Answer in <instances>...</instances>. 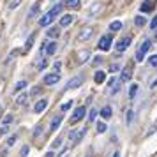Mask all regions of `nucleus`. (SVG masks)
I'll use <instances>...</instances> for the list:
<instances>
[{"instance_id": "obj_1", "label": "nucleus", "mask_w": 157, "mask_h": 157, "mask_svg": "<svg viewBox=\"0 0 157 157\" xmlns=\"http://www.w3.org/2000/svg\"><path fill=\"white\" fill-rule=\"evenodd\" d=\"M85 134H86V127L71 129V131H69V143H71V145H78V143L83 140V136Z\"/></svg>"}, {"instance_id": "obj_2", "label": "nucleus", "mask_w": 157, "mask_h": 157, "mask_svg": "<svg viewBox=\"0 0 157 157\" xmlns=\"http://www.w3.org/2000/svg\"><path fill=\"white\" fill-rule=\"evenodd\" d=\"M150 46H152V41H150V39H145V41L141 43V46H140L138 51H136V60H138V62H141L143 58H145L147 51L150 50Z\"/></svg>"}, {"instance_id": "obj_3", "label": "nucleus", "mask_w": 157, "mask_h": 157, "mask_svg": "<svg viewBox=\"0 0 157 157\" xmlns=\"http://www.w3.org/2000/svg\"><path fill=\"white\" fill-rule=\"evenodd\" d=\"M131 43H132V37L125 36V37H122V39H118V41H117L115 48H117V51H118V53H122V51H125L129 46H131Z\"/></svg>"}, {"instance_id": "obj_4", "label": "nucleus", "mask_w": 157, "mask_h": 157, "mask_svg": "<svg viewBox=\"0 0 157 157\" xmlns=\"http://www.w3.org/2000/svg\"><path fill=\"white\" fill-rule=\"evenodd\" d=\"M83 81H85V78H83L81 74H78V76H74V78H71L69 81H67L65 90H74V88H79V86L83 85Z\"/></svg>"}, {"instance_id": "obj_5", "label": "nucleus", "mask_w": 157, "mask_h": 157, "mask_svg": "<svg viewBox=\"0 0 157 157\" xmlns=\"http://www.w3.org/2000/svg\"><path fill=\"white\" fill-rule=\"evenodd\" d=\"M111 44H113V37H111V34H106V36H102L99 39V50L101 51H108L109 48H111Z\"/></svg>"}, {"instance_id": "obj_6", "label": "nucleus", "mask_w": 157, "mask_h": 157, "mask_svg": "<svg viewBox=\"0 0 157 157\" xmlns=\"http://www.w3.org/2000/svg\"><path fill=\"white\" fill-rule=\"evenodd\" d=\"M86 115V109H85V106H79V108H76L74 111H72V117H71V122L72 124H76V122H79L83 117Z\"/></svg>"}, {"instance_id": "obj_7", "label": "nucleus", "mask_w": 157, "mask_h": 157, "mask_svg": "<svg viewBox=\"0 0 157 157\" xmlns=\"http://www.w3.org/2000/svg\"><path fill=\"white\" fill-rule=\"evenodd\" d=\"M92 36H94L92 27H83V29L79 30V34H78V41H88Z\"/></svg>"}, {"instance_id": "obj_8", "label": "nucleus", "mask_w": 157, "mask_h": 157, "mask_svg": "<svg viewBox=\"0 0 157 157\" xmlns=\"http://www.w3.org/2000/svg\"><path fill=\"white\" fill-rule=\"evenodd\" d=\"M43 81H44V85H48V86L57 85L58 81H60V74H58V72H51V74H46Z\"/></svg>"}, {"instance_id": "obj_9", "label": "nucleus", "mask_w": 157, "mask_h": 157, "mask_svg": "<svg viewBox=\"0 0 157 157\" xmlns=\"http://www.w3.org/2000/svg\"><path fill=\"white\" fill-rule=\"evenodd\" d=\"M62 122H64V117H62V115H55V117L51 118V122H50V132L58 131V127L62 125Z\"/></svg>"}, {"instance_id": "obj_10", "label": "nucleus", "mask_w": 157, "mask_h": 157, "mask_svg": "<svg viewBox=\"0 0 157 157\" xmlns=\"http://www.w3.org/2000/svg\"><path fill=\"white\" fill-rule=\"evenodd\" d=\"M48 102H50V101L46 99V97H43V99H39V101L36 102V104H34V111H36V113H43L44 109L48 108Z\"/></svg>"}, {"instance_id": "obj_11", "label": "nucleus", "mask_w": 157, "mask_h": 157, "mask_svg": "<svg viewBox=\"0 0 157 157\" xmlns=\"http://www.w3.org/2000/svg\"><path fill=\"white\" fill-rule=\"evenodd\" d=\"M90 60V51L88 50H81L78 51V64H85Z\"/></svg>"}, {"instance_id": "obj_12", "label": "nucleus", "mask_w": 157, "mask_h": 157, "mask_svg": "<svg viewBox=\"0 0 157 157\" xmlns=\"http://www.w3.org/2000/svg\"><path fill=\"white\" fill-rule=\"evenodd\" d=\"M94 81H95L97 85L104 83V81H106V72L104 71H95V74H94Z\"/></svg>"}, {"instance_id": "obj_13", "label": "nucleus", "mask_w": 157, "mask_h": 157, "mask_svg": "<svg viewBox=\"0 0 157 157\" xmlns=\"http://www.w3.org/2000/svg\"><path fill=\"white\" fill-rule=\"evenodd\" d=\"M72 21H74V16L72 14H64L60 18V27H69Z\"/></svg>"}, {"instance_id": "obj_14", "label": "nucleus", "mask_w": 157, "mask_h": 157, "mask_svg": "<svg viewBox=\"0 0 157 157\" xmlns=\"http://www.w3.org/2000/svg\"><path fill=\"white\" fill-rule=\"evenodd\" d=\"M101 117L104 118V120H108V118H111V115H113V109H111V106H104L102 109H101Z\"/></svg>"}, {"instance_id": "obj_15", "label": "nucleus", "mask_w": 157, "mask_h": 157, "mask_svg": "<svg viewBox=\"0 0 157 157\" xmlns=\"http://www.w3.org/2000/svg\"><path fill=\"white\" fill-rule=\"evenodd\" d=\"M57 48H58V44H57V41H53V43H50V44H46V53L48 55H55L57 53Z\"/></svg>"}, {"instance_id": "obj_16", "label": "nucleus", "mask_w": 157, "mask_h": 157, "mask_svg": "<svg viewBox=\"0 0 157 157\" xmlns=\"http://www.w3.org/2000/svg\"><path fill=\"white\" fill-rule=\"evenodd\" d=\"M51 21H53V18H51L48 13H46L44 16H41V18H39V25H41V27H48Z\"/></svg>"}, {"instance_id": "obj_17", "label": "nucleus", "mask_w": 157, "mask_h": 157, "mask_svg": "<svg viewBox=\"0 0 157 157\" xmlns=\"http://www.w3.org/2000/svg\"><path fill=\"white\" fill-rule=\"evenodd\" d=\"M64 4L69 9H79V7H81V0H65Z\"/></svg>"}, {"instance_id": "obj_18", "label": "nucleus", "mask_w": 157, "mask_h": 157, "mask_svg": "<svg viewBox=\"0 0 157 157\" xmlns=\"http://www.w3.org/2000/svg\"><path fill=\"white\" fill-rule=\"evenodd\" d=\"M62 9H64V4H57V6H55V7L48 13V14H50L51 18H55V16H58L60 13H62Z\"/></svg>"}, {"instance_id": "obj_19", "label": "nucleus", "mask_w": 157, "mask_h": 157, "mask_svg": "<svg viewBox=\"0 0 157 157\" xmlns=\"http://www.w3.org/2000/svg\"><path fill=\"white\" fill-rule=\"evenodd\" d=\"M129 79H131V67H124L122 76H120V83H124V81H129Z\"/></svg>"}, {"instance_id": "obj_20", "label": "nucleus", "mask_w": 157, "mask_h": 157, "mask_svg": "<svg viewBox=\"0 0 157 157\" xmlns=\"http://www.w3.org/2000/svg\"><path fill=\"white\" fill-rule=\"evenodd\" d=\"M122 27H124V25H122L120 20H115V21L109 23V30H111V32H118V30H122Z\"/></svg>"}, {"instance_id": "obj_21", "label": "nucleus", "mask_w": 157, "mask_h": 157, "mask_svg": "<svg viewBox=\"0 0 157 157\" xmlns=\"http://www.w3.org/2000/svg\"><path fill=\"white\" fill-rule=\"evenodd\" d=\"M138 83H132V85L129 86V99H134L136 97V94H138Z\"/></svg>"}, {"instance_id": "obj_22", "label": "nucleus", "mask_w": 157, "mask_h": 157, "mask_svg": "<svg viewBox=\"0 0 157 157\" xmlns=\"http://www.w3.org/2000/svg\"><path fill=\"white\" fill-rule=\"evenodd\" d=\"M134 25L136 27H145V25H147V18H145V16H136L134 18Z\"/></svg>"}, {"instance_id": "obj_23", "label": "nucleus", "mask_w": 157, "mask_h": 157, "mask_svg": "<svg viewBox=\"0 0 157 157\" xmlns=\"http://www.w3.org/2000/svg\"><path fill=\"white\" fill-rule=\"evenodd\" d=\"M27 85H29V83H27L25 79H21V81H18V83L14 85V92H16V94H18V92H21L23 88H27Z\"/></svg>"}, {"instance_id": "obj_24", "label": "nucleus", "mask_w": 157, "mask_h": 157, "mask_svg": "<svg viewBox=\"0 0 157 157\" xmlns=\"http://www.w3.org/2000/svg\"><path fill=\"white\" fill-rule=\"evenodd\" d=\"M152 9H154V6H152L150 2H145V4H141V6H140V11H141V13H150Z\"/></svg>"}, {"instance_id": "obj_25", "label": "nucleus", "mask_w": 157, "mask_h": 157, "mask_svg": "<svg viewBox=\"0 0 157 157\" xmlns=\"http://www.w3.org/2000/svg\"><path fill=\"white\" fill-rule=\"evenodd\" d=\"M106 129H108L106 122H97V134H104Z\"/></svg>"}, {"instance_id": "obj_26", "label": "nucleus", "mask_w": 157, "mask_h": 157, "mask_svg": "<svg viewBox=\"0 0 157 157\" xmlns=\"http://www.w3.org/2000/svg\"><path fill=\"white\" fill-rule=\"evenodd\" d=\"M132 118H134V111L132 109H127V113H125V124L131 125L132 124Z\"/></svg>"}, {"instance_id": "obj_27", "label": "nucleus", "mask_w": 157, "mask_h": 157, "mask_svg": "<svg viewBox=\"0 0 157 157\" xmlns=\"http://www.w3.org/2000/svg\"><path fill=\"white\" fill-rule=\"evenodd\" d=\"M27 99H29V95H27V94H20V95H18V99H16V104H18V106H23Z\"/></svg>"}, {"instance_id": "obj_28", "label": "nucleus", "mask_w": 157, "mask_h": 157, "mask_svg": "<svg viewBox=\"0 0 157 157\" xmlns=\"http://www.w3.org/2000/svg\"><path fill=\"white\" fill-rule=\"evenodd\" d=\"M48 36H50V37H57V39H58V36H60V29H57V27L50 29V30H48Z\"/></svg>"}, {"instance_id": "obj_29", "label": "nucleus", "mask_w": 157, "mask_h": 157, "mask_svg": "<svg viewBox=\"0 0 157 157\" xmlns=\"http://www.w3.org/2000/svg\"><path fill=\"white\" fill-rule=\"evenodd\" d=\"M97 113H99V111H97L95 108H92V109L88 111V120H90V122H94L95 118H97Z\"/></svg>"}, {"instance_id": "obj_30", "label": "nucleus", "mask_w": 157, "mask_h": 157, "mask_svg": "<svg viewBox=\"0 0 157 157\" xmlns=\"http://www.w3.org/2000/svg\"><path fill=\"white\" fill-rule=\"evenodd\" d=\"M60 147H62V138L58 136L57 140H55V141L51 143V148H53V150H57V148H60Z\"/></svg>"}, {"instance_id": "obj_31", "label": "nucleus", "mask_w": 157, "mask_h": 157, "mask_svg": "<svg viewBox=\"0 0 157 157\" xmlns=\"http://www.w3.org/2000/svg\"><path fill=\"white\" fill-rule=\"evenodd\" d=\"M13 118H14V117H13L11 113H7L6 117H4V120H2V125H9V124L13 122Z\"/></svg>"}, {"instance_id": "obj_32", "label": "nucleus", "mask_w": 157, "mask_h": 157, "mask_svg": "<svg viewBox=\"0 0 157 157\" xmlns=\"http://www.w3.org/2000/svg\"><path fill=\"white\" fill-rule=\"evenodd\" d=\"M72 102H74V101H65L64 104L60 106V109H62V111H67V109H71V108H72Z\"/></svg>"}, {"instance_id": "obj_33", "label": "nucleus", "mask_w": 157, "mask_h": 157, "mask_svg": "<svg viewBox=\"0 0 157 157\" xmlns=\"http://www.w3.org/2000/svg\"><path fill=\"white\" fill-rule=\"evenodd\" d=\"M34 39H36V36L32 34V36H30V39L27 41V43H25V51H29L30 48H32V44H34Z\"/></svg>"}, {"instance_id": "obj_34", "label": "nucleus", "mask_w": 157, "mask_h": 157, "mask_svg": "<svg viewBox=\"0 0 157 157\" xmlns=\"http://www.w3.org/2000/svg\"><path fill=\"white\" fill-rule=\"evenodd\" d=\"M16 140H18V136H16V134L9 136V138H7V141H6V145H7V147H13V145L16 143Z\"/></svg>"}, {"instance_id": "obj_35", "label": "nucleus", "mask_w": 157, "mask_h": 157, "mask_svg": "<svg viewBox=\"0 0 157 157\" xmlns=\"http://www.w3.org/2000/svg\"><path fill=\"white\" fill-rule=\"evenodd\" d=\"M148 65H152V67H157V55H152V57H148Z\"/></svg>"}, {"instance_id": "obj_36", "label": "nucleus", "mask_w": 157, "mask_h": 157, "mask_svg": "<svg viewBox=\"0 0 157 157\" xmlns=\"http://www.w3.org/2000/svg\"><path fill=\"white\" fill-rule=\"evenodd\" d=\"M29 152H30L29 145H23V148H21V152H20V155H21V157H27V155H29Z\"/></svg>"}, {"instance_id": "obj_37", "label": "nucleus", "mask_w": 157, "mask_h": 157, "mask_svg": "<svg viewBox=\"0 0 157 157\" xmlns=\"http://www.w3.org/2000/svg\"><path fill=\"white\" fill-rule=\"evenodd\" d=\"M37 9H39V4H34V6H32V9L29 11V18H32V16L36 14V13H37Z\"/></svg>"}, {"instance_id": "obj_38", "label": "nucleus", "mask_w": 157, "mask_h": 157, "mask_svg": "<svg viewBox=\"0 0 157 157\" xmlns=\"http://www.w3.org/2000/svg\"><path fill=\"white\" fill-rule=\"evenodd\" d=\"M6 134H9V125H2L0 127V136H6Z\"/></svg>"}, {"instance_id": "obj_39", "label": "nucleus", "mask_w": 157, "mask_h": 157, "mask_svg": "<svg viewBox=\"0 0 157 157\" xmlns=\"http://www.w3.org/2000/svg\"><path fill=\"white\" fill-rule=\"evenodd\" d=\"M155 131H157V122H155V124H154V125H152V127L148 129V132H147V138H148V136H152L154 132H155Z\"/></svg>"}, {"instance_id": "obj_40", "label": "nucleus", "mask_w": 157, "mask_h": 157, "mask_svg": "<svg viewBox=\"0 0 157 157\" xmlns=\"http://www.w3.org/2000/svg\"><path fill=\"white\" fill-rule=\"evenodd\" d=\"M118 90H120V85H118V83H115V85L111 86V95H115V94H118Z\"/></svg>"}, {"instance_id": "obj_41", "label": "nucleus", "mask_w": 157, "mask_h": 157, "mask_svg": "<svg viewBox=\"0 0 157 157\" xmlns=\"http://www.w3.org/2000/svg\"><path fill=\"white\" fill-rule=\"evenodd\" d=\"M109 71H111V72L120 71V65H118V64H111V65H109Z\"/></svg>"}, {"instance_id": "obj_42", "label": "nucleus", "mask_w": 157, "mask_h": 157, "mask_svg": "<svg viewBox=\"0 0 157 157\" xmlns=\"http://www.w3.org/2000/svg\"><path fill=\"white\" fill-rule=\"evenodd\" d=\"M150 29H152V30L157 29V16H155V18H152V21H150Z\"/></svg>"}, {"instance_id": "obj_43", "label": "nucleus", "mask_w": 157, "mask_h": 157, "mask_svg": "<svg viewBox=\"0 0 157 157\" xmlns=\"http://www.w3.org/2000/svg\"><path fill=\"white\" fill-rule=\"evenodd\" d=\"M101 62H102V57H99V55H97V57H94V60H92L94 65H99Z\"/></svg>"}, {"instance_id": "obj_44", "label": "nucleus", "mask_w": 157, "mask_h": 157, "mask_svg": "<svg viewBox=\"0 0 157 157\" xmlns=\"http://www.w3.org/2000/svg\"><path fill=\"white\" fill-rule=\"evenodd\" d=\"M20 2H21V0H13V2L9 4V7H11V9H16L18 6H20Z\"/></svg>"}, {"instance_id": "obj_45", "label": "nucleus", "mask_w": 157, "mask_h": 157, "mask_svg": "<svg viewBox=\"0 0 157 157\" xmlns=\"http://www.w3.org/2000/svg\"><path fill=\"white\" fill-rule=\"evenodd\" d=\"M46 67H48V62H46V60H41V62H39V69H46Z\"/></svg>"}, {"instance_id": "obj_46", "label": "nucleus", "mask_w": 157, "mask_h": 157, "mask_svg": "<svg viewBox=\"0 0 157 157\" xmlns=\"http://www.w3.org/2000/svg\"><path fill=\"white\" fill-rule=\"evenodd\" d=\"M99 9H101V6H99V4H95L94 7H90V14H94V13H97Z\"/></svg>"}, {"instance_id": "obj_47", "label": "nucleus", "mask_w": 157, "mask_h": 157, "mask_svg": "<svg viewBox=\"0 0 157 157\" xmlns=\"http://www.w3.org/2000/svg\"><path fill=\"white\" fill-rule=\"evenodd\" d=\"M60 67H62V64H60V62H55V64H53V69H55V72L60 71Z\"/></svg>"}, {"instance_id": "obj_48", "label": "nucleus", "mask_w": 157, "mask_h": 157, "mask_svg": "<svg viewBox=\"0 0 157 157\" xmlns=\"http://www.w3.org/2000/svg\"><path fill=\"white\" fill-rule=\"evenodd\" d=\"M115 83H117V78H111L109 81H108V86H113Z\"/></svg>"}, {"instance_id": "obj_49", "label": "nucleus", "mask_w": 157, "mask_h": 157, "mask_svg": "<svg viewBox=\"0 0 157 157\" xmlns=\"http://www.w3.org/2000/svg\"><path fill=\"white\" fill-rule=\"evenodd\" d=\"M53 155H55L53 152H48V154H46V155H44V157H53Z\"/></svg>"}, {"instance_id": "obj_50", "label": "nucleus", "mask_w": 157, "mask_h": 157, "mask_svg": "<svg viewBox=\"0 0 157 157\" xmlns=\"http://www.w3.org/2000/svg\"><path fill=\"white\" fill-rule=\"evenodd\" d=\"M113 157H120V152L117 150V152H115V154H113Z\"/></svg>"}, {"instance_id": "obj_51", "label": "nucleus", "mask_w": 157, "mask_h": 157, "mask_svg": "<svg viewBox=\"0 0 157 157\" xmlns=\"http://www.w3.org/2000/svg\"><path fill=\"white\" fill-rule=\"evenodd\" d=\"M0 111H2V104H0Z\"/></svg>"}]
</instances>
